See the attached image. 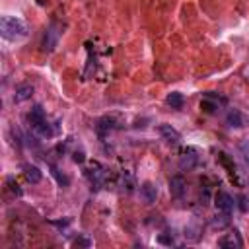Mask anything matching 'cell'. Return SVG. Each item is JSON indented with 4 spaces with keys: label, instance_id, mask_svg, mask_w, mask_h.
Instances as JSON below:
<instances>
[{
    "label": "cell",
    "instance_id": "1",
    "mask_svg": "<svg viewBox=\"0 0 249 249\" xmlns=\"http://www.w3.org/2000/svg\"><path fill=\"white\" fill-rule=\"evenodd\" d=\"M0 33L6 41H18L27 35V25L23 19L16 16H2L0 19Z\"/></svg>",
    "mask_w": 249,
    "mask_h": 249
},
{
    "label": "cell",
    "instance_id": "2",
    "mask_svg": "<svg viewBox=\"0 0 249 249\" xmlns=\"http://www.w3.org/2000/svg\"><path fill=\"white\" fill-rule=\"evenodd\" d=\"M60 35H62V25L56 23V21H53V23L45 29V33H43V39H41V47H43V51H47V53L54 51V47L58 45Z\"/></svg>",
    "mask_w": 249,
    "mask_h": 249
},
{
    "label": "cell",
    "instance_id": "3",
    "mask_svg": "<svg viewBox=\"0 0 249 249\" xmlns=\"http://www.w3.org/2000/svg\"><path fill=\"white\" fill-rule=\"evenodd\" d=\"M214 204H216L218 212L230 216L231 210H233V206H235V200H233V196H231L230 193H226V191H218V193L214 195Z\"/></svg>",
    "mask_w": 249,
    "mask_h": 249
},
{
    "label": "cell",
    "instance_id": "4",
    "mask_svg": "<svg viewBox=\"0 0 249 249\" xmlns=\"http://www.w3.org/2000/svg\"><path fill=\"white\" fill-rule=\"evenodd\" d=\"M218 247H222V249H241L243 247V239H241L239 231L233 230V231H230V233H226V235H222L218 239Z\"/></svg>",
    "mask_w": 249,
    "mask_h": 249
},
{
    "label": "cell",
    "instance_id": "5",
    "mask_svg": "<svg viewBox=\"0 0 249 249\" xmlns=\"http://www.w3.org/2000/svg\"><path fill=\"white\" fill-rule=\"evenodd\" d=\"M84 173H86V177L91 181V185H93L95 189H99V185H101L103 179H105V167H103L101 163H97V161H93Z\"/></svg>",
    "mask_w": 249,
    "mask_h": 249
},
{
    "label": "cell",
    "instance_id": "6",
    "mask_svg": "<svg viewBox=\"0 0 249 249\" xmlns=\"http://www.w3.org/2000/svg\"><path fill=\"white\" fill-rule=\"evenodd\" d=\"M119 128V123H117V117H101L95 124V132L99 134V138H105L111 130Z\"/></svg>",
    "mask_w": 249,
    "mask_h": 249
},
{
    "label": "cell",
    "instance_id": "7",
    "mask_svg": "<svg viewBox=\"0 0 249 249\" xmlns=\"http://www.w3.org/2000/svg\"><path fill=\"white\" fill-rule=\"evenodd\" d=\"M196 161H198V156H196V152L193 150V148H187L181 156H179V167L181 169H193L195 165H196Z\"/></svg>",
    "mask_w": 249,
    "mask_h": 249
},
{
    "label": "cell",
    "instance_id": "8",
    "mask_svg": "<svg viewBox=\"0 0 249 249\" xmlns=\"http://www.w3.org/2000/svg\"><path fill=\"white\" fill-rule=\"evenodd\" d=\"M158 132H160L161 138H163L165 142H169V144H177V142L181 140V134H179L171 124H167V123L160 124V126H158Z\"/></svg>",
    "mask_w": 249,
    "mask_h": 249
},
{
    "label": "cell",
    "instance_id": "9",
    "mask_svg": "<svg viewBox=\"0 0 249 249\" xmlns=\"http://www.w3.org/2000/svg\"><path fill=\"white\" fill-rule=\"evenodd\" d=\"M185 189H187L185 187V179L181 175H175V177L169 179V193H171L173 198H183Z\"/></svg>",
    "mask_w": 249,
    "mask_h": 249
},
{
    "label": "cell",
    "instance_id": "10",
    "mask_svg": "<svg viewBox=\"0 0 249 249\" xmlns=\"http://www.w3.org/2000/svg\"><path fill=\"white\" fill-rule=\"evenodd\" d=\"M31 95H33V86L19 84V86H16V91H14V103H23V101L31 99Z\"/></svg>",
    "mask_w": 249,
    "mask_h": 249
},
{
    "label": "cell",
    "instance_id": "11",
    "mask_svg": "<svg viewBox=\"0 0 249 249\" xmlns=\"http://www.w3.org/2000/svg\"><path fill=\"white\" fill-rule=\"evenodd\" d=\"M140 196H142L144 202H148V204L156 202V198H158V187H156L154 183H150V181L142 183V185H140Z\"/></svg>",
    "mask_w": 249,
    "mask_h": 249
},
{
    "label": "cell",
    "instance_id": "12",
    "mask_svg": "<svg viewBox=\"0 0 249 249\" xmlns=\"http://www.w3.org/2000/svg\"><path fill=\"white\" fill-rule=\"evenodd\" d=\"M27 121H29L31 126H37V124H41L43 121H47V115H45L43 105H33L31 111L27 113Z\"/></svg>",
    "mask_w": 249,
    "mask_h": 249
},
{
    "label": "cell",
    "instance_id": "13",
    "mask_svg": "<svg viewBox=\"0 0 249 249\" xmlns=\"http://www.w3.org/2000/svg\"><path fill=\"white\" fill-rule=\"evenodd\" d=\"M23 173H25V177H27L29 183H39V181L43 179L41 169H39L37 165H31V163H25V165H23Z\"/></svg>",
    "mask_w": 249,
    "mask_h": 249
},
{
    "label": "cell",
    "instance_id": "14",
    "mask_svg": "<svg viewBox=\"0 0 249 249\" xmlns=\"http://www.w3.org/2000/svg\"><path fill=\"white\" fill-rule=\"evenodd\" d=\"M165 103H167L171 109H181V107L185 105V97H183V93H179V91H171V93L165 97Z\"/></svg>",
    "mask_w": 249,
    "mask_h": 249
},
{
    "label": "cell",
    "instance_id": "15",
    "mask_svg": "<svg viewBox=\"0 0 249 249\" xmlns=\"http://www.w3.org/2000/svg\"><path fill=\"white\" fill-rule=\"evenodd\" d=\"M226 123L231 126V128H239L243 126V119H241V113L237 109H231L228 115H226Z\"/></svg>",
    "mask_w": 249,
    "mask_h": 249
},
{
    "label": "cell",
    "instance_id": "16",
    "mask_svg": "<svg viewBox=\"0 0 249 249\" xmlns=\"http://www.w3.org/2000/svg\"><path fill=\"white\" fill-rule=\"evenodd\" d=\"M121 189L126 191V193L134 191V175L130 171H123V175H121Z\"/></svg>",
    "mask_w": 249,
    "mask_h": 249
},
{
    "label": "cell",
    "instance_id": "17",
    "mask_svg": "<svg viewBox=\"0 0 249 249\" xmlns=\"http://www.w3.org/2000/svg\"><path fill=\"white\" fill-rule=\"evenodd\" d=\"M33 130L39 134V136H43V138H51L54 132H56V128H53L47 121H43L41 124H37V126H33Z\"/></svg>",
    "mask_w": 249,
    "mask_h": 249
},
{
    "label": "cell",
    "instance_id": "18",
    "mask_svg": "<svg viewBox=\"0 0 249 249\" xmlns=\"http://www.w3.org/2000/svg\"><path fill=\"white\" fill-rule=\"evenodd\" d=\"M51 173H53V177L56 179V183H58L60 187H68V185H70V179H68L64 173H60V171H58V167L51 165Z\"/></svg>",
    "mask_w": 249,
    "mask_h": 249
},
{
    "label": "cell",
    "instance_id": "19",
    "mask_svg": "<svg viewBox=\"0 0 249 249\" xmlns=\"http://www.w3.org/2000/svg\"><path fill=\"white\" fill-rule=\"evenodd\" d=\"M200 109L206 111V113H214V111L218 109V103H216V101H210V97H204V99L200 101Z\"/></svg>",
    "mask_w": 249,
    "mask_h": 249
},
{
    "label": "cell",
    "instance_id": "20",
    "mask_svg": "<svg viewBox=\"0 0 249 249\" xmlns=\"http://www.w3.org/2000/svg\"><path fill=\"white\" fill-rule=\"evenodd\" d=\"M74 245H76V247H89V245H91V239H88L86 235H78V237L74 239Z\"/></svg>",
    "mask_w": 249,
    "mask_h": 249
},
{
    "label": "cell",
    "instance_id": "21",
    "mask_svg": "<svg viewBox=\"0 0 249 249\" xmlns=\"http://www.w3.org/2000/svg\"><path fill=\"white\" fill-rule=\"evenodd\" d=\"M8 185H10L12 193H16V196H21V189H19V185H18V183H14V179H12V177H8Z\"/></svg>",
    "mask_w": 249,
    "mask_h": 249
},
{
    "label": "cell",
    "instance_id": "22",
    "mask_svg": "<svg viewBox=\"0 0 249 249\" xmlns=\"http://www.w3.org/2000/svg\"><path fill=\"white\" fill-rule=\"evenodd\" d=\"M237 202H239V210H241V212H247V210H249V204H247V196L239 195V196H237Z\"/></svg>",
    "mask_w": 249,
    "mask_h": 249
},
{
    "label": "cell",
    "instance_id": "23",
    "mask_svg": "<svg viewBox=\"0 0 249 249\" xmlns=\"http://www.w3.org/2000/svg\"><path fill=\"white\" fill-rule=\"evenodd\" d=\"M72 160L76 161V163H84V152H74V156H72Z\"/></svg>",
    "mask_w": 249,
    "mask_h": 249
}]
</instances>
